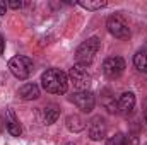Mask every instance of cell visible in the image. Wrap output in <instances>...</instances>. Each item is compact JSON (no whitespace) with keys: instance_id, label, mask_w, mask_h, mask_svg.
<instances>
[{"instance_id":"obj_1","label":"cell","mask_w":147,"mask_h":145,"mask_svg":"<svg viewBox=\"0 0 147 145\" xmlns=\"http://www.w3.org/2000/svg\"><path fill=\"white\" fill-rule=\"evenodd\" d=\"M41 85L46 92L65 94L69 89V77L60 68H50L41 75Z\"/></svg>"},{"instance_id":"obj_19","label":"cell","mask_w":147,"mask_h":145,"mask_svg":"<svg viewBox=\"0 0 147 145\" xmlns=\"http://www.w3.org/2000/svg\"><path fill=\"white\" fill-rule=\"evenodd\" d=\"M5 9H7L5 2H0V15H3V14H5Z\"/></svg>"},{"instance_id":"obj_11","label":"cell","mask_w":147,"mask_h":145,"mask_svg":"<svg viewBox=\"0 0 147 145\" xmlns=\"http://www.w3.org/2000/svg\"><path fill=\"white\" fill-rule=\"evenodd\" d=\"M139 138L135 135H125V133H115L106 140V145H137Z\"/></svg>"},{"instance_id":"obj_4","label":"cell","mask_w":147,"mask_h":145,"mask_svg":"<svg viewBox=\"0 0 147 145\" xmlns=\"http://www.w3.org/2000/svg\"><path fill=\"white\" fill-rule=\"evenodd\" d=\"M69 79H70V82L74 84V87L79 89V91H87V87L91 84V73L87 72V67L79 65V63H75L72 68H70Z\"/></svg>"},{"instance_id":"obj_2","label":"cell","mask_w":147,"mask_h":145,"mask_svg":"<svg viewBox=\"0 0 147 145\" xmlns=\"http://www.w3.org/2000/svg\"><path fill=\"white\" fill-rule=\"evenodd\" d=\"M98 50H99V38L92 36V38H89V39H86V41L77 48V51H75V60H77V63L87 67V65L94 60Z\"/></svg>"},{"instance_id":"obj_7","label":"cell","mask_w":147,"mask_h":145,"mask_svg":"<svg viewBox=\"0 0 147 145\" xmlns=\"http://www.w3.org/2000/svg\"><path fill=\"white\" fill-rule=\"evenodd\" d=\"M125 70V60L121 56H110L103 63V73L108 79H118Z\"/></svg>"},{"instance_id":"obj_16","label":"cell","mask_w":147,"mask_h":145,"mask_svg":"<svg viewBox=\"0 0 147 145\" xmlns=\"http://www.w3.org/2000/svg\"><path fill=\"white\" fill-rule=\"evenodd\" d=\"M79 5L87 9V10H99V9H105L108 5V2H105V0H87V2L82 0V2H79Z\"/></svg>"},{"instance_id":"obj_9","label":"cell","mask_w":147,"mask_h":145,"mask_svg":"<svg viewBox=\"0 0 147 145\" xmlns=\"http://www.w3.org/2000/svg\"><path fill=\"white\" fill-rule=\"evenodd\" d=\"M135 96L134 92H123L118 99V113L123 114V116H130L134 111H135Z\"/></svg>"},{"instance_id":"obj_6","label":"cell","mask_w":147,"mask_h":145,"mask_svg":"<svg viewBox=\"0 0 147 145\" xmlns=\"http://www.w3.org/2000/svg\"><path fill=\"white\" fill-rule=\"evenodd\" d=\"M106 132H108V125H106V119L103 116H94L91 121H89V126H87V135L91 140L94 142H99L106 137Z\"/></svg>"},{"instance_id":"obj_20","label":"cell","mask_w":147,"mask_h":145,"mask_svg":"<svg viewBox=\"0 0 147 145\" xmlns=\"http://www.w3.org/2000/svg\"><path fill=\"white\" fill-rule=\"evenodd\" d=\"M3 53V38L0 36V55Z\"/></svg>"},{"instance_id":"obj_14","label":"cell","mask_w":147,"mask_h":145,"mask_svg":"<svg viewBox=\"0 0 147 145\" xmlns=\"http://www.w3.org/2000/svg\"><path fill=\"white\" fill-rule=\"evenodd\" d=\"M58 116H60V109L57 108L55 104H50V106H46V108L43 109V118H45V123L46 125L55 123L58 119Z\"/></svg>"},{"instance_id":"obj_3","label":"cell","mask_w":147,"mask_h":145,"mask_svg":"<svg viewBox=\"0 0 147 145\" xmlns=\"http://www.w3.org/2000/svg\"><path fill=\"white\" fill-rule=\"evenodd\" d=\"M9 70L12 72L14 77L21 79V80H26V79H29V75L33 73L34 65H33V60H31V58L19 55V56L10 58V62H9Z\"/></svg>"},{"instance_id":"obj_8","label":"cell","mask_w":147,"mask_h":145,"mask_svg":"<svg viewBox=\"0 0 147 145\" xmlns=\"http://www.w3.org/2000/svg\"><path fill=\"white\" fill-rule=\"evenodd\" d=\"M70 101L80 111H84V113H91L94 109V104H96V97L89 91H79V92H75L70 97Z\"/></svg>"},{"instance_id":"obj_22","label":"cell","mask_w":147,"mask_h":145,"mask_svg":"<svg viewBox=\"0 0 147 145\" xmlns=\"http://www.w3.org/2000/svg\"><path fill=\"white\" fill-rule=\"evenodd\" d=\"M67 145H75V144H67Z\"/></svg>"},{"instance_id":"obj_21","label":"cell","mask_w":147,"mask_h":145,"mask_svg":"<svg viewBox=\"0 0 147 145\" xmlns=\"http://www.w3.org/2000/svg\"><path fill=\"white\" fill-rule=\"evenodd\" d=\"M3 128H5V121L0 118V133H2V130H3Z\"/></svg>"},{"instance_id":"obj_17","label":"cell","mask_w":147,"mask_h":145,"mask_svg":"<svg viewBox=\"0 0 147 145\" xmlns=\"http://www.w3.org/2000/svg\"><path fill=\"white\" fill-rule=\"evenodd\" d=\"M101 103H103V106L108 109L110 113H118V104L115 103V97H111V94L108 91H106L105 96L101 97Z\"/></svg>"},{"instance_id":"obj_13","label":"cell","mask_w":147,"mask_h":145,"mask_svg":"<svg viewBox=\"0 0 147 145\" xmlns=\"http://www.w3.org/2000/svg\"><path fill=\"white\" fill-rule=\"evenodd\" d=\"M134 65L139 72L147 73V50H139L134 56Z\"/></svg>"},{"instance_id":"obj_15","label":"cell","mask_w":147,"mask_h":145,"mask_svg":"<svg viewBox=\"0 0 147 145\" xmlns=\"http://www.w3.org/2000/svg\"><path fill=\"white\" fill-rule=\"evenodd\" d=\"M7 125V130H9V133L12 135V137H21V133H22V128H21V125H19V121L14 118V113L12 111H9V121H5Z\"/></svg>"},{"instance_id":"obj_12","label":"cell","mask_w":147,"mask_h":145,"mask_svg":"<svg viewBox=\"0 0 147 145\" xmlns=\"http://www.w3.org/2000/svg\"><path fill=\"white\" fill-rule=\"evenodd\" d=\"M67 128L70 132H74V133H79V132H82L86 128V121L79 114H70L67 118Z\"/></svg>"},{"instance_id":"obj_18","label":"cell","mask_w":147,"mask_h":145,"mask_svg":"<svg viewBox=\"0 0 147 145\" xmlns=\"http://www.w3.org/2000/svg\"><path fill=\"white\" fill-rule=\"evenodd\" d=\"M24 5V2H17V0H12V2H9V7H12V9H21Z\"/></svg>"},{"instance_id":"obj_5","label":"cell","mask_w":147,"mask_h":145,"mask_svg":"<svg viewBox=\"0 0 147 145\" xmlns=\"http://www.w3.org/2000/svg\"><path fill=\"white\" fill-rule=\"evenodd\" d=\"M106 28L111 34L118 39H127L130 36V28L128 24L125 22V19L120 15V14H113L108 17V22H106Z\"/></svg>"},{"instance_id":"obj_10","label":"cell","mask_w":147,"mask_h":145,"mask_svg":"<svg viewBox=\"0 0 147 145\" xmlns=\"http://www.w3.org/2000/svg\"><path fill=\"white\" fill-rule=\"evenodd\" d=\"M17 96H19L21 99H24V101L38 99V97H39V87H38L36 84H33V82H28V84H24V85L19 87Z\"/></svg>"}]
</instances>
